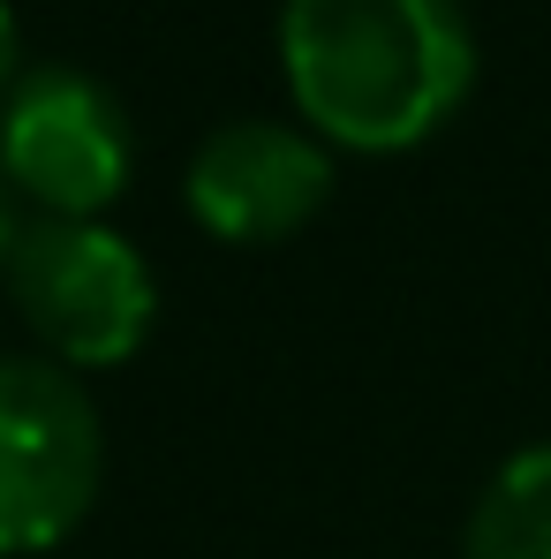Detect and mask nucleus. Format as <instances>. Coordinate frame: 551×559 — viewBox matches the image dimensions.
I'll return each mask as SVG.
<instances>
[{
	"mask_svg": "<svg viewBox=\"0 0 551 559\" xmlns=\"http://www.w3.org/2000/svg\"><path fill=\"white\" fill-rule=\"evenodd\" d=\"M279 69L318 144L393 159L460 114L476 84V31L460 0H287Z\"/></svg>",
	"mask_w": 551,
	"mask_h": 559,
	"instance_id": "1",
	"label": "nucleus"
},
{
	"mask_svg": "<svg viewBox=\"0 0 551 559\" xmlns=\"http://www.w3.org/2000/svg\"><path fill=\"white\" fill-rule=\"evenodd\" d=\"M0 273H8V302L38 333L46 364H61V371H113L152 341L159 280L136 258V242L113 235L106 219L15 227Z\"/></svg>",
	"mask_w": 551,
	"mask_h": 559,
	"instance_id": "2",
	"label": "nucleus"
},
{
	"mask_svg": "<svg viewBox=\"0 0 551 559\" xmlns=\"http://www.w3.org/2000/svg\"><path fill=\"white\" fill-rule=\"evenodd\" d=\"M106 484V431L84 378L46 356H0V559L53 552Z\"/></svg>",
	"mask_w": 551,
	"mask_h": 559,
	"instance_id": "3",
	"label": "nucleus"
},
{
	"mask_svg": "<svg viewBox=\"0 0 551 559\" xmlns=\"http://www.w3.org/2000/svg\"><path fill=\"white\" fill-rule=\"evenodd\" d=\"M136 175V129L98 76L46 61L0 98V182L31 197L38 219H106Z\"/></svg>",
	"mask_w": 551,
	"mask_h": 559,
	"instance_id": "4",
	"label": "nucleus"
},
{
	"mask_svg": "<svg viewBox=\"0 0 551 559\" xmlns=\"http://www.w3.org/2000/svg\"><path fill=\"white\" fill-rule=\"evenodd\" d=\"M189 219L212 235V242H235V250H265L302 235L325 197H333V144H318L302 121H227L212 129L196 152H189Z\"/></svg>",
	"mask_w": 551,
	"mask_h": 559,
	"instance_id": "5",
	"label": "nucleus"
},
{
	"mask_svg": "<svg viewBox=\"0 0 551 559\" xmlns=\"http://www.w3.org/2000/svg\"><path fill=\"white\" fill-rule=\"evenodd\" d=\"M460 559H551V439L491 468L468 507Z\"/></svg>",
	"mask_w": 551,
	"mask_h": 559,
	"instance_id": "6",
	"label": "nucleus"
},
{
	"mask_svg": "<svg viewBox=\"0 0 551 559\" xmlns=\"http://www.w3.org/2000/svg\"><path fill=\"white\" fill-rule=\"evenodd\" d=\"M23 69H15V8L0 0V98H8V84H15Z\"/></svg>",
	"mask_w": 551,
	"mask_h": 559,
	"instance_id": "7",
	"label": "nucleus"
},
{
	"mask_svg": "<svg viewBox=\"0 0 551 559\" xmlns=\"http://www.w3.org/2000/svg\"><path fill=\"white\" fill-rule=\"evenodd\" d=\"M8 242H15V212H8V182H0V258H8Z\"/></svg>",
	"mask_w": 551,
	"mask_h": 559,
	"instance_id": "8",
	"label": "nucleus"
}]
</instances>
